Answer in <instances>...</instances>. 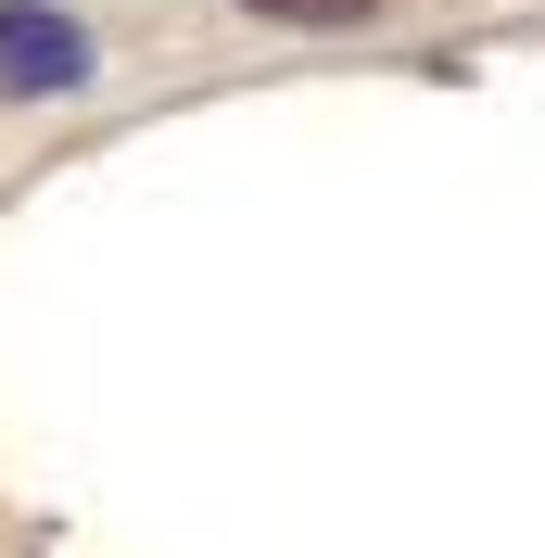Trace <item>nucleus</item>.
Masks as SVG:
<instances>
[{"instance_id":"nucleus-1","label":"nucleus","mask_w":545,"mask_h":558,"mask_svg":"<svg viewBox=\"0 0 545 558\" xmlns=\"http://www.w3.org/2000/svg\"><path fill=\"white\" fill-rule=\"evenodd\" d=\"M0 89H13V102H64V89H89V26L51 13V0H0Z\"/></svg>"},{"instance_id":"nucleus-2","label":"nucleus","mask_w":545,"mask_h":558,"mask_svg":"<svg viewBox=\"0 0 545 558\" xmlns=\"http://www.w3.org/2000/svg\"><path fill=\"white\" fill-rule=\"evenodd\" d=\"M241 13H267V26H368L380 0H241Z\"/></svg>"}]
</instances>
